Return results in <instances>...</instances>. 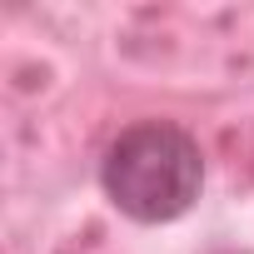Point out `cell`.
I'll list each match as a JSON object with an SVG mask.
<instances>
[{
  "instance_id": "cell-1",
  "label": "cell",
  "mask_w": 254,
  "mask_h": 254,
  "mask_svg": "<svg viewBox=\"0 0 254 254\" xmlns=\"http://www.w3.org/2000/svg\"><path fill=\"white\" fill-rule=\"evenodd\" d=\"M100 190L135 224H175L204 190V150L170 120H140L105 145Z\"/></svg>"
}]
</instances>
